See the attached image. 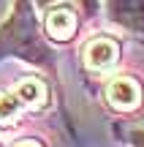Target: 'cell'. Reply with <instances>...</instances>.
<instances>
[{
	"label": "cell",
	"mask_w": 144,
	"mask_h": 147,
	"mask_svg": "<svg viewBox=\"0 0 144 147\" xmlns=\"http://www.w3.org/2000/svg\"><path fill=\"white\" fill-rule=\"evenodd\" d=\"M117 60V44L112 38H95L87 44L84 49V63L95 71H106L109 65H114Z\"/></svg>",
	"instance_id": "cell-1"
},
{
	"label": "cell",
	"mask_w": 144,
	"mask_h": 147,
	"mask_svg": "<svg viewBox=\"0 0 144 147\" xmlns=\"http://www.w3.org/2000/svg\"><path fill=\"white\" fill-rule=\"evenodd\" d=\"M46 30H49V36L57 38V41L71 38L74 30H76V14L68 8V5H54V8L46 14Z\"/></svg>",
	"instance_id": "cell-2"
},
{
	"label": "cell",
	"mask_w": 144,
	"mask_h": 147,
	"mask_svg": "<svg viewBox=\"0 0 144 147\" xmlns=\"http://www.w3.org/2000/svg\"><path fill=\"white\" fill-rule=\"evenodd\" d=\"M109 101L117 109H133L139 104V84L128 76H117L109 82Z\"/></svg>",
	"instance_id": "cell-3"
},
{
	"label": "cell",
	"mask_w": 144,
	"mask_h": 147,
	"mask_svg": "<svg viewBox=\"0 0 144 147\" xmlns=\"http://www.w3.org/2000/svg\"><path fill=\"white\" fill-rule=\"evenodd\" d=\"M25 106L27 104L19 98L16 90H14V93H3V95H0V123H11Z\"/></svg>",
	"instance_id": "cell-4"
},
{
	"label": "cell",
	"mask_w": 144,
	"mask_h": 147,
	"mask_svg": "<svg viewBox=\"0 0 144 147\" xmlns=\"http://www.w3.org/2000/svg\"><path fill=\"white\" fill-rule=\"evenodd\" d=\"M133 144L136 147H144V131H136L133 134Z\"/></svg>",
	"instance_id": "cell-5"
},
{
	"label": "cell",
	"mask_w": 144,
	"mask_h": 147,
	"mask_svg": "<svg viewBox=\"0 0 144 147\" xmlns=\"http://www.w3.org/2000/svg\"><path fill=\"white\" fill-rule=\"evenodd\" d=\"M14 147H38L35 142H19V144H14Z\"/></svg>",
	"instance_id": "cell-6"
}]
</instances>
